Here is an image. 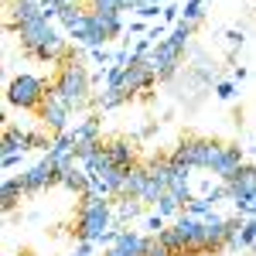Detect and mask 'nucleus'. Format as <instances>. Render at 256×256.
Listing matches in <instances>:
<instances>
[{
  "mask_svg": "<svg viewBox=\"0 0 256 256\" xmlns=\"http://www.w3.org/2000/svg\"><path fill=\"white\" fill-rule=\"evenodd\" d=\"M89 92H92L89 72H86V65L68 52V55L62 58V65H58L55 82H52V96L62 99L68 110H82V106L89 102Z\"/></svg>",
  "mask_w": 256,
  "mask_h": 256,
  "instance_id": "nucleus-1",
  "label": "nucleus"
},
{
  "mask_svg": "<svg viewBox=\"0 0 256 256\" xmlns=\"http://www.w3.org/2000/svg\"><path fill=\"white\" fill-rule=\"evenodd\" d=\"M110 205L96 195H82L79 218H76V236L82 242H110L113 229H110Z\"/></svg>",
  "mask_w": 256,
  "mask_h": 256,
  "instance_id": "nucleus-2",
  "label": "nucleus"
},
{
  "mask_svg": "<svg viewBox=\"0 0 256 256\" xmlns=\"http://www.w3.org/2000/svg\"><path fill=\"white\" fill-rule=\"evenodd\" d=\"M222 150H226V144H218V140H208V137H184L181 144L174 147V154L171 160L174 164H184V168H202V171H216L218 158H222Z\"/></svg>",
  "mask_w": 256,
  "mask_h": 256,
  "instance_id": "nucleus-3",
  "label": "nucleus"
},
{
  "mask_svg": "<svg viewBox=\"0 0 256 256\" xmlns=\"http://www.w3.org/2000/svg\"><path fill=\"white\" fill-rule=\"evenodd\" d=\"M52 92V86L38 76H14L10 86H7V102L18 106V110H28V113H38L44 106V99Z\"/></svg>",
  "mask_w": 256,
  "mask_h": 256,
  "instance_id": "nucleus-4",
  "label": "nucleus"
},
{
  "mask_svg": "<svg viewBox=\"0 0 256 256\" xmlns=\"http://www.w3.org/2000/svg\"><path fill=\"white\" fill-rule=\"evenodd\" d=\"M174 229L178 242H181V253L184 256H205V242H202V218H195L192 212L178 216V222L171 226Z\"/></svg>",
  "mask_w": 256,
  "mask_h": 256,
  "instance_id": "nucleus-5",
  "label": "nucleus"
},
{
  "mask_svg": "<svg viewBox=\"0 0 256 256\" xmlns=\"http://www.w3.org/2000/svg\"><path fill=\"white\" fill-rule=\"evenodd\" d=\"M58 31L48 24V18H38V20H28V24H20L18 28V38H20V48H24V55H34L41 44L48 38H55Z\"/></svg>",
  "mask_w": 256,
  "mask_h": 256,
  "instance_id": "nucleus-6",
  "label": "nucleus"
},
{
  "mask_svg": "<svg viewBox=\"0 0 256 256\" xmlns=\"http://www.w3.org/2000/svg\"><path fill=\"white\" fill-rule=\"evenodd\" d=\"M158 79V72H154V65L150 58H134L126 68H123V89L134 96V92H144V89H150Z\"/></svg>",
  "mask_w": 256,
  "mask_h": 256,
  "instance_id": "nucleus-7",
  "label": "nucleus"
},
{
  "mask_svg": "<svg viewBox=\"0 0 256 256\" xmlns=\"http://www.w3.org/2000/svg\"><path fill=\"white\" fill-rule=\"evenodd\" d=\"M20 181H24L28 195H31V192H41V188H48V184L62 181V171L55 168V160H52V158H44V160H38L34 168H28V171L20 174Z\"/></svg>",
  "mask_w": 256,
  "mask_h": 256,
  "instance_id": "nucleus-8",
  "label": "nucleus"
},
{
  "mask_svg": "<svg viewBox=\"0 0 256 256\" xmlns=\"http://www.w3.org/2000/svg\"><path fill=\"white\" fill-rule=\"evenodd\" d=\"M41 123L52 130V134H65V123H68V106L62 102V99H55L52 92H48V99H44V106L38 110Z\"/></svg>",
  "mask_w": 256,
  "mask_h": 256,
  "instance_id": "nucleus-9",
  "label": "nucleus"
},
{
  "mask_svg": "<svg viewBox=\"0 0 256 256\" xmlns=\"http://www.w3.org/2000/svg\"><path fill=\"white\" fill-rule=\"evenodd\" d=\"M242 164H246V160H242V147L226 144V150H222V158H218V164H216V171H212V174H218L226 184H229V181L239 174V168H242Z\"/></svg>",
  "mask_w": 256,
  "mask_h": 256,
  "instance_id": "nucleus-10",
  "label": "nucleus"
},
{
  "mask_svg": "<svg viewBox=\"0 0 256 256\" xmlns=\"http://www.w3.org/2000/svg\"><path fill=\"white\" fill-rule=\"evenodd\" d=\"M144 242H147V236H137L130 229H116L110 236V250H116L123 256H144Z\"/></svg>",
  "mask_w": 256,
  "mask_h": 256,
  "instance_id": "nucleus-11",
  "label": "nucleus"
},
{
  "mask_svg": "<svg viewBox=\"0 0 256 256\" xmlns=\"http://www.w3.org/2000/svg\"><path fill=\"white\" fill-rule=\"evenodd\" d=\"M229 188V198L236 202V198H250V195H256V168L253 164H242L239 168V174L226 184Z\"/></svg>",
  "mask_w": 256,
  "mask_h": 256,
  "instance_id": "nucleus-12",
  "label": "nucleus"
},
{
  "mask_svg": "<svg viewBox=\"0 0 256 256\" xmlns=\"http://www.w3.org/2000/svg\"><path fill=\"white\" fill-rule=\"evenodd\" d=\"M106 154H110V164L120 168V171L137 168V164H134V147H130L126 140H110V144H106Z\"/></svg>",
  "mask_w": 256,
  "mask_h": 256,
  "instance_id": "nucleus-13",
  "label": "nucleus"
},
{
  "mask_svg": "<svg viewBox=\"0 0 256 256\" xmlns=\"http://www.w3.org/2000/svg\"><path fill=\"white\" fill-rule=\"evenodd\" d=\"M92 20L99 24V31L106 34V38H116L120 31H123V20H120V10H89Z\"/></svg>",
  "mask_w": 256,
  "mask_h": 256,
  "instance_id": "nucleus-14",
  "label": "nucleus"
},
{
  "mask_svg": "<svg viewBox=\"0 0 256 256\" xmlns=\"http://www.w3.org/2000/svg\"><path fill=\"white\" fill-rule=\"evenodd\" d=\"M0 195H4V212H14L18 202L28 195V188H24L20 178H4V192H0Z\"/></svg>",
  "mask_w": 256,
  "mask_h": 256,
  "instance_id": "nucleus-15",
  "label": "nucleus"
},
{
  "mask_svg": "<svg viewBox=\"0 0 256 256\" xmlns=\"http://www.w3.org/2000/svg\"><path fill=\"white\" fill-rule=\"evenodd\" d=\"M31 140L24 137V134H18V130H7L4 134V158H18V154H24V147H28Z\"/></svg>",
  "mask_w": 256,
  "mask_h": 256,
  "instance_id": "nucleus-16",
  "label": "nucleus"
},
{
  "mask_svg": "<svg viewBox=\"0 0 256 256\" xmlns=\"http://www.w3.org/2000/svg\"><path fill=\"white\" fill-rule=\"evenodd\" d=\"M144 256H178V253L160 236H147V242H144Z\"/></svg>",
  "mask_w": 256,
  "mask_h": 256,
  "instance_id": "nucleus-17",
  "label": "nucleus"
},
{
  "mask_svg": "<svg viewBox=\"0 0 256 256\" xmlns=\"http://www.w3.org/2000/svg\"><path fill=\"white\" fill-rule=\"evenodd\" d=\"M181 205H184V202H181V198H178L174 192H164V198L158 202V212H160V216H174Z\"/></svg>",
  "mask_w": 256,
  "mask_h": 256,
  "instance_id": "nucleus-18",
  "label": "nucleus"
},
{
  "mask_svg": "<svg viewBox=\"0 0 256 256\" xmlns=\"http://www.w3.org/2000/svg\"><path fill=\"white\" fill-rule=\"evenodd\" d=\"M256 242V218L242 222V232H239V246H253Z\"/></svg>",
  "mask_w": 256,
  "mask_h": 256,
  "instance_id": "nucleus-19",
  "label": "nucleus"
},
{
  "mask_svg": "<svg viewBox=\"0 0 256 256\" xmlns=\"http://www.w3.org/2000/svg\"><path fill=\"white\" fill-rule=\"evenodd\" d=\"M184 20H188V24H198V20H202V0H192V4L184 7Z\"/></svg>",
  "mask_w": 256,
  "mask_h": 256,
  "instance_id": "nucleus-20",
  "label": "nucleus"
},
{
  "mask_svg": "<svg viewBox=\"0 0 256 256\" xmlns=\"http://www.w3.org/2000/svg\"><path fill=\"white\" fill-rule=\"evenodd\" d=\"M89 10H120V0H89Z\"/></svg>",
  "mask_w": 256,
  "mask_h": 256,
  "instance_id": "nucleus-21",
  "label": "nucleus"
},
{
  "mask_svg": "<svg viewBox=\"0 0 256 256\" xmlns=\"http://www.w3.org/2000/svg\"><path fill=\"white\" fill-rule=\"evenodd\" d=\"M158 4H160V0H140L137 7H140L144 18H154V14H158Z\"/></svg>",
  "mask_w": 256,
  "mask_h": 256,
  "instance_id": "nucleus-22",
  "label": "nucleus"
},
{
  "mask_svg": "<svg viewBox=\"0 0 256 256\" xmlns=\"http://www.w3.org/2000/svg\"><path fill=\"white\" fill-rule=\"evenodd\" d=\"M216 96L218 99H229V96H232V86H229V82H222V86L216 89Z\"/></svg>",
  "mask_w": 256,
  "mask_h": 256,
  "instance_id": "nucleus-23",
  "label": "nucleus"
},
{
  "mask_svg": "<svg viewBox=\"0 0 256 256\" xmlns=\"http://www.w3.org/2000/svg\"><path fill=\"white\" fill-rule=\"evenodd\" d=\"M106 256H123V253H116V250H106Z\"/></svg>",
  "mask_w": 256,
  "mask_h": 256,
  "instance_id": "nucleus-24",
  "label": "nucleus"
},
{
  "mask_svg": "<svg viewBox=\"0 0 256 256\" xmlns=\"http://www.w3.org/2000/svg\"><path fill=\"white\" fill-rule=\"evenodd\" d=\"M253 256H256V242H253Z\"/></svg>",
  "mask_w": 256,
  "mask_h": 256,
  "instance_id": "nucleus-25",
  "label": "nucleus"
},
{
  "mask_svg": "<svg viewBox=\"0 0 256 256\" xmlns=\"http://www.w3.org/2000/svg\"><path fill=\"white\" fill-rule=\"evenodd\" d=\"M253 154H256V144H253Z\"/></svg>",
  "mask_w": 256,
  "mask_h": 256,
  "instance_id": "nucleus-26",
  "label": "nucleus"
},
{
  "mask_svg": "<svg viewBox=\"0 0 256 256\" xmlns=\"http://www.w3.org/2000/svg\"><path fill=\"white\" fill-rule=\"evenodd\" d=\"M20 256H31V253H20Z\"/></svg>",
  "mask_w": 256,
  "mask_h": 256,
  "instance_id": "nucleus-27",
  "label": "nucleus"
}]
</instances>
